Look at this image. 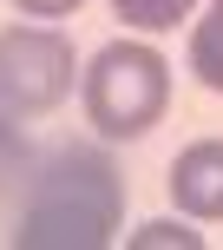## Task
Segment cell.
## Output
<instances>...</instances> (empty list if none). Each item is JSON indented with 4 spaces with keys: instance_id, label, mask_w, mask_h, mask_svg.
<instances>
[{
    "instance_id": "6da1fadb",
    "label": "cell",
    "mask_w": 223,
    "mask_h": 250,
    "mask_svg": "<svg viewBox=\"0 0 223 250\" xmlns=\"http://www.w3.org/2000/svg\"><path fill=\"white\" fill-rule=\"evenodd\" d=\"M125 224V171L105 145L59 138L20 185L13 250H105Z\"/></svg>"
},
{
    "instance_id": "7a4b0ae2",
    "label": "cell",
    "mask_w": 223,
    "mask_h": 250,
    "mask_svg": "<svg viewBox=\"0 0 223 250\" xmlns=\"http://www.w3.org/2000/svg\"><path fill=\"white\" fill-rule=\"evenodd\" d=\"M86 125L112 145H131L171 112V60L145 40H105L92 66L79 73Z\"/></svg>"
},
{
    "instance_id": "3957f363",
    "label": "cell",
    "mask_w": 223,
    "mask_h": 250,
    "mask_svg": "<svg viewBox=\"0 0 223 250\" xmlns=\"http://www.w3.org/2000/svg\"><path fill=\"white\" fill-rule=\"evenodd\" d=\"M73 40L59 26H7L0 33V112L13 119H46L73 99Z\"/></svg>"
},
{
    "instance_id": "277c9868",
    "label": "cell",
    "mask_w": 223,
    "mask_h": 250,
    "mask_svg": "<svg viewBox=\"0 0 223 250\" xmlns=\"http://www.w3.org/2000/svg\"><path fill=\"white\" fill-rule=\"evenodd\" d=\"M171 204L197 224L223 217V138H197L171 158Z\"/></svg>"
},
{
    "instance_id": "5b68a950",
    "label": "cell",
    "mask_w": 223,
    "mask_h": 250,
    "mask_svg": "<svg viewBox=\"0 0 223 250\" xmlns=\"http://www.w3.org/2000/svg\"><path fill=\"white\" fill-rule=\"evenodd\" d=\"M190 73L204 92H223V0H204V20L190 26Z\"/></svg>"
},
{
    "instance_id": "8992f818",
    "label": "cell",
    "mask_w": 223,
    "mask_h": 250,
    "mask_svg": "<svg viewBox=\"0 0 223 250\" xmlns=\"http://www.w3.org/2000/svg\"><path fill=\"white\" fill-rule=\"evenodd\" d=\"M33 138L13 125V112H0V198H13V191L26 185V171H33Z\"/></svg>"
},
{
    "instance_id": "52a82bcc",
    "label": "cell",
    "mask_w": 223,
    "mask_h": 250,
    "mask_svg": "<svg viewBox=\"0 0 223 250\" xmlns=\"http://www.w3.org/2000/svg\"><path fill=\"white\" fill-rule=\"evenodd\" d=\"M190 7L197 0H112V13L138 33H171L177 20H190Z\"/></svg>"
},
{
    "instance_id": "ba28073f",
    "label": "cell",
    "mask_w": 223,
    "mask_h": 250,
    "mask_svg": "<svg viewBox=\"0 0 223 250\" xmlns=\"http://www.w3.org/2000/svg\"><path fill=\"white\" fill-rule=\"evenodd\" d=\"M158 244H177V250H197L204 237H197V230H184V224H171V217H158V224L131 230V250H158Z\"/></svg>"
},
{
    "instance_id": "9c48e42d",
    "label": "cell",
    "mask_w": 223,
    "mask_h": 250,
    "mask_svg": "<svg viewBox=\"0 0 223 250\" xmlns=\"http://www.w3.org/2000/svg\"><path fill=\"white\" fill-rule=\"evenodd\" d=\"M13 7H20L26 20H66V13H79L86 0H13Z\"/></svg>"
}]
</instances>
